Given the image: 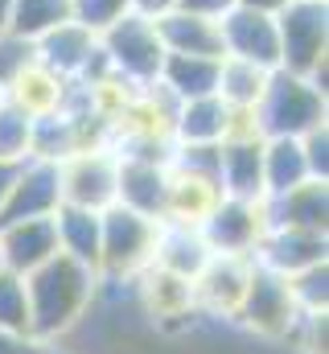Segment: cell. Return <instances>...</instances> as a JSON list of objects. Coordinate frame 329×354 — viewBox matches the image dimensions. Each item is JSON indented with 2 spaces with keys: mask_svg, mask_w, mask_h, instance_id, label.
Listing matches in <instances>:
<instances>
[{
  "mask_svg": "<svg viewBox=\"0 0 329 354\" xmlns=\"http://www.w3.org/2000/svg\"><path fill=\"white\" fill-rule=\"evenodd\" d=\"M17 165H21V161H0V206H4V198H8V185H12V177H17Z\"/></svg>",
  "mask_w": 329,
  "mask_h": 354,
  "instance_id": "obj_37",
  "label": "cell"
},
{
  "mask_svg": "<svg viewBox=\"0 0 329 354\" xmlns=\"http://www.w3.org/2000/svg\"><path fill=\"white\" fill-rule=\"evenodd\" d=\"M235 322L267 338V342H284L297 334V322H301V305L292 297V284L288 276L272 272V268L255 264L251 276H247V288H243V301L235 309Z\"/></svg>",
  "mask_w": 329,
  "mask_h": 354,
  "instance_id": "obj_5",
  "label": "cell"
},
{
  "mask_svg": "<svg viewBox=\"0 0 329 354\" xmlns=\"http://www.w3.org/2000/svg\"><path fill=\"white\" fill-rule=\"evenodd\" d=\"M0 330L8 334H29V292H25V276L0 268Z\"/></svg>",
  "mask_w": 329,
  "mask_h": 354,
  "instance_id": "obj_27",
  "label": "cell"
},
{
  "mask_svg": "<svg viewBox=\"0 0 329 354\" xmlns=\"http://www.w3.org/2000/svg\"><path fill=\"white\" fill-rule=\"evenodd\" d=\"M29 132H33V120L4 99L0 103V161H25L29 157Z\"/></svg>",
  "mask_w": 329,
  "mask_h": 354,
  "instance_id": "obj_28",
  "label": "cell"
},
{
  "mask_svg": "<svg viewBox=\"0 0 329 354\" xmlns=\"http://www.w3.org/2000/svg\"><path fill=\"white\" fill-rule=\"evenodd\" d=\"M305 181H317L309 174L301 136H263V198L288 194Z\"/></svg>",
  "mask_w": 329,
  "mask_h": 354,
  "instance_id": "obj_21",
  "label": "cell"
},
{
  "mask_svg": "<svg viewBox=\"0 0 329 354\" xmlns=\"http://www.w3.org/2000/svg\"><path fill=\"white\" fill-rule=\"evenodd\" d=\"M164 54H202V58H223V29L214 17L173 8L157 21Z\"/></svg>",
  "mask_w": 329,
  "mask_h": 354,
  "instance_id": "obj_18",
  "label": "cell"
},
{
  "mask_svg": "<svg viewBox=\"0 0 329 354\" xmlns=\"http://www.w3.org/2000/svg\"><path fill=\"white\" fill-rule=\"evenodd\" d=\"M198 231H202V239H206V248L214 256H251L255 260V248H259V239L267 231L263 202L223 194L210 206V214L198 223Z\"/></svg>",
  "mask_w": 329,
  "mask_h": 354,
  "instance_id": "obj_8",
  "label": "cell"
},
{
  "mask_svg": "<svg viewBox=\"0 0 329 354\" xmlns=\"http://www.w3.org/2000/svg\"><path fill=\"white\" fill-rule=\"evenodd\" d=\"M288 284H292V297H297L301 313H326L329 309V260L288 276Z\"/></svg>",
  "mask_w": 329,
  "mask_h": 354,
  "instance_id": "obj_29",
  "label": "cell"
},
{
  "mask_svg": "<svg viewBox=\"0 0 329 354\" xmlns=\"http://www.w3.org/2000/svg\"><path fill=\"white\" fill-rule=\"evenodd\" d=\"M25 292H29V334L41 346H54L70 338L75 326L95 309L99 272L58 252L54 260L25 276Z\"/></svg>",
  "mask_w": 329,
  "mask_h": 354,
  "instance_id": "obj_1",
  "label": "cell"
},
{
  "mask_svg": "<svg viewBox=\"0 0 329 354\" xmlns=\"http://www.w3.org/2000/svg\"><path fill=\"white\" fill-rule=\"evenodd\" d=\"M267 227H297V231H329V181H305L288 194L263 198Z\"/></svg>",
  "mask_w": 329,
  "mask_h": 354,
  "instance_id": "obj_15",
  "label": "cell"
},
{
  "mask_svg": "<svg viewBox=\"0 0 329 354\" xmlns=\"http://www.w3.org/2000/svg\"><path fill=\"white\" fill-rule=\"evenodd\" d=\"M326 115H329L326 91L313 79L280 71V66L267 75V87L255 103L259 136H305L309 128L326 124Z\"/></svg>",
  "mask_w": 329,
  "mask_h": 354,
  "instance_id": "obj_3",
  "label": "cell"
},
{
  "mask_svg": "<svg viewBox=\"0 0 329 354\" xmlns=\"http://www.w3.org/2000/svg\"><path fill=\"white\" fill-rule=\"evenodd\" d=\"M218 62H223V58L164 54L157 83H161L177 103H181V99H198V95H214V87H218Z\"/></svg>",
  "mask_w": 329,
  "mask_h": 354,
  "instance_id": "obj_23",
  "label": "cell"
},
{
  "mask_svg": "<svg viewBox=\"0 0 329 354\" xmlns=\"http://www.w3.org/2000/svg\"><path fill=\"white\" fill-rule=\"evenodd\" d=\"M251 268H255L251 256H210L206 268L189 280V288H194V313L235 322V309L243 301Z\"/></svg>",
  "mask_w": 329,
  "mask_h": 354,
  "instance_id": "obj_9",
  "label": "cell"
},
{
  "mask_svg": "<svg viewBox=\"0 0 329 354\" xmlns=\"http://www.w3.org/2000/svg\"><path fill=\"white\" fill-rule=\"evenodd\" d=\"M231 132V107L218 95L181 99L173 111V145H223Z\"/></svg>",
  "mask_w": 329,
  "mask_h": 354,
  "instance_id": "obj_17",
  "label": "cell"
},
{
  "mask_svg": "<svg viewBox=\"0 0 329 354\" xmlns=\"http://www.w3.org/2000/svg\"><path fill=\"white\" fill-rule=\"evenodd\" d=\"M223 198L218 181L214 177H198L185 174V169H173L169 165V198H164V218L161 223H181V227H198L210 206Z\"/></svg>",
  "mask_w": 329,
  "mask_h": 354,
  "instance_id": "obj_20",
  "label": "cell"
},
{
  "mask_svg": "<svg viewBox=\"0 0 329 354\" xmlns=\"http://www.w3.org/2000/svg\"><path fill=\"white\" fill-rule=\"evenodd\" d=\"M288 0H235V8H251V12H267V17H276L280 8H284Z\"/></svg>",
  "mask_w": 329,
  "mask_h": 354,
  "instance_id": "obj_36",
  "label": "cell"
},
{
  "mask_svg": "<svg viewBox=\"0 0 329 354\" xmlns=\"http://www.w3.org/2000/svg\"><path fill=\"white\" fill-rule=\"evenodd\" d=\"M99 50H103L111 75H120L132 87H149L161 75L164 46L157 33V21H149V17H136V12L120 17L115 25H107L99 33Z\"/></svg>",
  "mask_w": 329,
  "mask_h": 354,
  "instance_id": "obj_6",
  "label": "cell"
},
{
  "mask_svg": "<svg viewBox=\"0 0 329 354\" xmlns=\"http://www.w3.org/2000/svg\"><path fill=\"white\" fill-rule=\"evenodd\" d=\"M58 256V227L50 218H17L0 223V264L17 276H29L33 268Z\"/></svg>",
  "mask_w": 329,
  "mask_h": 354,
  "instance_id": "obj_13",
  "label": "cell"
},
{
  "mask_svg": "<svg viewBox=\"0 0 329 354\" xmlns=\"http://www.w3.org/2000/svg\"><path fill=\"white\" fill-rule=\"evenodd\" d=\"M62 206V185H58V161L25 157L17 165V177L8 185V198L0 206V223L17 218H50Z\"/></svg>",
  "mask_w": 329,
  "mask_h": 354,
  "instance_id": "obj_10",
  "label": "cell"
},
{
  "mask_svg": "<svg viewBox=\"0 0 329 354\" xmlns=\"http://www.w3.org/2000/svg\"><path fill=\"white\" fill-rule=\"evenodd\" d=\"M46 354H54V351H46Z\"/></svg>",
  "mask_w": 329,
  "mask_h": 354,
  "instance_id": "obj_40",
  "label": "cell"
},
{
  "mask_svg": "<svg viewBox=\"0 0 329 354\" xmlns=\"http://www.w3.org/2000/svg\"><path fill=\"white\" fill-rule=\"evenodd\" d=\"M218 189L263 202V136H231L218 145Z\"/></svg>",
  "mask_w": 329,
  "mask_h": 354,
  "instance_id": "obj_14",
  "label": "cell"
},
{
  "mask_svg": "<svg viewBox=\"0 0 329 354\" xmlns=\"http://www.w3.org/2000/svg\"><path fill=\"white\" fill-rule=\"evenodd\" d=\"M0 268H4V264H0Z\"/></svg>",
  "mask_w": 329,
  "mask_h": 354,
  "instance_id": "obj_41",
  "label": "cell"
},
{
  "mask_svg": "<svg viewBox=\"0 0 329 354\" xmlns=\"http://www.w3.org/2000/svg\"><path fill=\"white\" fill-rule=\"evenodd\" d=\"M50 346H41L37 338H25V334H8L0 330V354H46Z\"/></svg>",
  "mask_w": 329,
  "mask_h": 354,
  "instance_id": "obj_33",
  "label": "cell"
},
{
  "mask_svg": "<svg viewBox=\"0 0 329 354\" xmlns=\"http://www.w3.org/2000/svg\"><path fill=\"white\" fill-rule=\"evenodd\" d=\"M128 4H132L136 17H149V21H161L164 12L177 8V0H128Z\"/></svg>",
  "mask_w": 329,
  "mask_h": 354,
  "instance_id": "obj_35",
  "label": "cell"
},
{
  "mask_svg": "<svg viewBox=\"0 0 329 354\" xmlns=\"http://www.w3.org/2000/svg\"><path fill=\"white\" fill-rule=\"evenodd\" d=\"M58 185H62V206H79L103 214L115 206V185H120V157L111 145H86L58 161Z\"/></svg>",
  "mask_w": 329,
  "mask_h": 354,
  "instance_id": "obj_7",
  "label": "cell"
},
{
  "mask_svg": "<svg viewBox=\"0 0 329 354\" xmlns=\"http://www.w3.org/2000/svg\"><path fill=\"white\" fill-rule=\"evenodd\" d=\"M8 8H12V0H0V29H8Z\"/></svg>",
  "mask_w": 329,
  "mask_h": 354,
  "instance_id": "obj_38",
  "label": "cell"
},
{
  "mask_svg": "<svg viewBox=\"0 0 329 354\" xmlns=\"http://www.w3.org/2000/svg\"><path fill=\"white\" fill-rule=\"evenodd\" d=\"M329 235L326 231H297V227H267L259 248H255V264L272 268L280 276H297L305 268L329 260Z\"/></svg>",
  "mask_w": 329,
  "mask_h": 354,
  "instance_id": "obj_12",
  "label": "cell"
},
{
  "mask_svg": "<svg viewBox=\"0 0 329 354\" xmlns=\"http://www.w3.org/2000/svg\"><path fill=\"white\" fill-rule=\"evenodd\" d=\"M301 149H305V161H309V174L317 181H329V120L309 128L301 136Z\"/></svg>",
  "mask_w": 329,
  "mask_h": 354,
  "instance_id": "obj_32",
  "label": "cell"
},
{
  "mask_svg": "<svg viewBox=\"0 0 329 354\" xmlns=\"http://www.w3.org/2000/svg\"><path fill=\"white\" fill-rule=\"evenodd\" d=\"M66 21H70V0H12V8H8V29L29 41L46 37L50 29L66 25Z\"/></svg>",
  "mask_w": 329,
  "mask_h": 354,
  "instance_id": "obj_26",
  "label": "cell"
},
{
  "mask_svg": "<svg viewBox=\"0 0 329 354\" xmlns=\"http://www.w3.org/2000/svg\"><path fill=\"white\" fill-rule=\"evenodd\" d=\"M223 29V58H243L263 71L280 66V29L276 17L267 12H251V8H231L218 17Z\"/></svg>",
  "mask_w": 329,
  "mask_h": 354,
  "instance_id": "obj_11",
  "label": "cell"
},
{
  "mask_svg": "<svg viewBox=\"0 0 329 354\" xmlns=\"http://www.w3.org/2000/svg\"><path fill=\"white\" fill-rule=\"evenodd\" d=\"M128 12H132L128 0H70V21L86 25L91 33H103L107 25H115Z\"/></svg>",
  "mask_w": 329,
  "mask_h": 354,
  "instance_id": "obj_30",
  "label": "cell"
},
{
  "mask_svg": "<svg viewBox=\"0 0 329 354\" xmlns=\"http://www.w3.org/2000/svg\"><path fill=\"white\" fill-rule=\"evenodd\" d=\"M177 8H185V12H202V17H223V12H231L235 8V0H177Z\"/></svg>",
  "mask_w": 329,
  "mask_h": 354,
  "instance_id": "obj_34",
  "label": "cell"
},
{
  "mask_svg": "<svg viewBox=\"0 0 329 354\" xmlns=\"http://www.w3.org/2000/svg\"><path fill=\"white\" fill-rule=\"evenodd\" d=\"M276 29H280V71L305 75L326 91L329 0H288L276 12Z\"/></svg>",
  "mask_w": 329,
  "mask_h": 354,
  "instance_id": "obj_4",
  "label": "cell"
},
{
  "mask_svg": "<svg viewBox=\"0 0 329 354\" xmlns=\"http://www.w3.org/2000/svg\"><path fill=\"white\" fill-rule=\"evenodd\" d=\"M164 198H169V165L164 161H136V157H120V185H115V202L164 218Z\"/></svg>",
  "mask_w": 329,
  "mask_h": 354,
  "instance_id": "obj_16",
  "label": "cell"
},
{
  "mask_svg": "<svg viewBox=\"0 0 329 354\" xmlns=\"http://www.w3.org/2000/svg\"><path fill=\"white\" fill-rule=\"evenodd\" d=\"M54 227H58V252L99 272V214L79 206H58Z\"/></svg>",
  "mask_w": 329,
  "mask_h": 354,
  "instance_id": "obj_24",
  "label": "cell"
},
{
  "mask_svg": "<svg viewBox=\"0 0 329 354\" xmlns=\"http://www.w3.org/2000/svg\"><path fill=\"white\" fill-rule=\"evenodd\" d=\"M267 75H272V71H263V66H255V62L223 58V62H218V87H214V95H218L227 107H255L259 95H263V87H267Z\"/></svg>",
  "mask_w": 329,
  "mask_h": 354,
  "instance_id": "obj_25",
  "label": "cell"
},
{
  "mask_svg": "<svg viewBox=\"0 0 329 354\" xmlns=\"http://www.w3.org/2000/svg\"><path fill=\"white\" fill-rule=\"evenodd\" d=\"M0 103H4V87H0Z\"/></svg>",
  "mask_w": 329,
  "mask_h": 354,
  "instance_id": "obj_39",
  "label": "cell"
},
{
  "mask_svg": "<svg viewBox=\"0 0 329 354\" xmlns=\"http://www.w3.org/2000/svg\"><path fill=\"white\" fill-rule=\"evenodd\" d=\"M161 239V218H149L124 202L99 214V280L128 284L153 264Z\"/></svg>",
  "mask_w": 329,
  "mask_h": 354,
  "instance_id": "obj_2",
  "label": "cell"
},
{
  "mask_svg": "<svg viewBox=\"0 0 329 354\" xmlns=\"http://www.w3.org/2000/svg\"><path fill=\"white\" fill-rule=\"evenodd\" d=\"M29 62H37V50L29 37L12 33V29H0V87H8Z\"/></svg>",
  "mask_w": 329,
  "mask_h": 354,
  "instance_id": "obj_31",
  "label": "cell"
},
{
  "mask_svg": "<svg viewBox=\"0 0 329 354\" xmlns=\"http://www.w3.org/2000/svg\"><path fill=\"white\" fill-rule=\"evenodd\" d=\"M4 99H8L12 107H21L29 120H37V115H50V111L66 107L70 83L58 79V75H54L50 66H41V62H29V66L4 87Z\"/></svg>",
  "mask_w": 329,
  "mask_h": 354,
  "instance_id": "obj_19",
  "label": "cell"
},
{
  "mask_svg": "<svg viewBox=\"0 0 329 354\" xmlns=\"http://www.w3.org/2000/svg\"><path fill=\"white\" fill-rule=\"evenodd\" d=\"M214 252L206 248L202 231L198 227H181V223H161V239H157V252H153V264L181 276V280H194L206 260Z\"/></svg>",
  "mask_w": 329,
  "mask_h": 354,
  "instance_id": "obj_22",
  "label": "cell"
}]
</instances>
